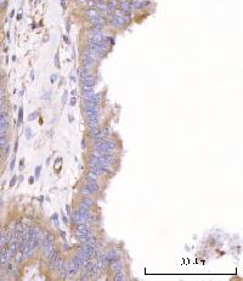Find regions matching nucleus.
Listing matches in <instances>:
<instances>
[{
    "label": "nucleus",
    "instance_id": "nucleus-32",
    "mask_svg": "<svg viewBox=\"0 0 243 281\" xmlns=\"http://www.w3.org/2000/svg\"><path fill=\"white\" fill-rule=\"evenodd\" d=\"M67 99H68V91H65V94H63V96H62V100H61V102H62V105L65 106L66 105V102H67Z\"/></svg>",
    "mask_w": 243,
    "mask_h": 281
},
{
    "label": "nucleus",
    "instance_id": "nucleus-45",
    "mask_svg": "<svg viewBox=\"0 0 243 281\" xmlns=\"http://www.w3.org/2000/svg\"><path fill=\"white\" fill-rule=\"evenodd\" d=\"M71 80H73V82H77V77H76V76H74L73 73L71 74Z\"/></svg>",
    "mask_w": 243,
    "mask_h": 281
},
{
    "label": "nucleus",
    "instance_id": "nucleus-2",
    "mask_svg": "<svg viewBox=\"0 0 243 281\" xmlns=\"http://www.w3.org/2000/svg\"><path fill=\"white\" fill-rule=\"evenodd\" d=\"M150 1L147 0H131V6L134 10H144L147 6H150Z\"/></svg>",
    "mask_w": 243,
    "mask_h": 281
},
{
    "label": "nucleus",
    "instance_id": "nucleus-52",
    "mask_svg": "<svg viewBox=\"0 0 243 281\" xmlns=\"http://www.w3.org/2000/svg\"><path fill=\"white\" fill-rule=\"evenodd\" d=\"M31 77H32V80H34V71H32V72H31Z\"/></svg>",
    "mask_w": 243,
    "mask_h": 281
},
{
    "label": "nucleus",
    "instance_id": "nucleus-41",
    "mask_svg": "<svg viewBox=\"0 0 243 281\" xmlns=\"http://www.w3.org/2000/svg\"><path fill=\"white\" fill-rule=\"evenodd\" d=\"M62 39L65 40V43H66V44H69V39H68V37H67V35H62Z\"/></svg>",
    "mask_w": 243,
    "mask_h": 281
},
{
    "label": "nucleus",
    "instance_id": "nucleus-46",
    "mask_svg": "<svg viewBox=\"0 0 243 281\" xmlns=\"http://www.w3.org/2000/svg\"><path fill=\"white\" fill-rule=\"evenodd\" d=\"M43 42H44V43H47V42H49V35H47V34L45 35V38H43Z\"/></svg>",
    "mask_w": 243,
    "mask_h": 281
},
{
    "label": "nucleus",
    "instance_id": "nucleus-49",
    "mask_svg": "<svg viewBox=\"0 0 243 281\" xmlns=\"http://www.w3.org/2000/svg\"><path fill=\"white\" fill-rule=\"evenodd\" d=\"M13 166H15V159H12V162H11V166H10V169H13Z\"/></svg>",
    "mask_w": 243,
    "mask_h": 281
},
{
    "label": "nucleus",
    "instance_id": "nucleus-17",
    "mask_svg": "<svg viewBox=\"0 0 243 281\" xmlns=\"http://www.w3.org/2000/svg\"><path fill=\"white\" fill-rule=\"evenodd\" d=\"M111 133H112V130H111L110 125H106V127H103V128L101 129V136H103V138H107V139H108V136L111 135Z\"/></svg>",
    "mask_w": 243,
    "mask_h": 281
},
{
    "label": "nucleus",
    "instance_id": "nucleus-34",
    "mask_svg": "<svg viewBox=\"0 0 243 281\" xmlns=\"http://www.w3.org/2000/svg\"><path fill=\"white\" fill-rule=\"evenodd\" d=\"M57 77H58V76H57V74H51V77H50V82H51V83H55V82H57Z\"/></svg>",
    "mask_w": 243,
    "mask_h": 281
},
{
    "label": "nucleus",
    "instance_id": "nucleus-20",
    "mask_svg": "<svg viewBox=\"0 0 243 281\" xmlns=\"http://www.w3.org/2000/svg\"><path fill=\"white\" fill-rule=\"evenodd\" d=\"M92 94H94V90H90V91H84V93H83V100H84V101H90V99H91Z\"/></svg>",
    "mask_w": 243,
    "mask_h": 281
},
{
    "label": "nucleus",
    "instance_id": "nucleus-4",
    "mask_svg": "<svg viewBox=\"0 0 243 281\" xmlns=\"http://www.w3.org/2000/svg\"><path fill=\"white\" fill-rule=\"evenodd\" d=\"M87 189H89L91 193L94 195V193H96V192L99 191V185H97V181H94V180H89L87 179L85 180V185H84Z\"/></svg>",
    "mask_w": 243,
    "mask_h": 281
},
{
    "label": "nucleus",
    "instance_id": "nucleus-5",
    "mask_svg": "<svg viewBox=\"0 0 243 281\" xmlns=\"http://www.w3.org/2000/svg\"><path fill=\"white\" fill-rule=\"evenodd\" d=\"M42 245H43V254H44L45 257H49L50 256V253L52 252V249H54V243H51V242H46V241H42Z\"/></svg>",
    "mask_w": 243,
    "mask_h": 281
},
{
    "label": "nucleus",
    "instance_id": "nucleus-29",
    "mask_svg": "<svg viewBox=\"0 0 243 281\" xmlns=\"http://www.w3.org/2000/svg\"><path fill=\"white\" fill-rule=\"evenodd\" d=\"M51 220L54 222V224H55L56 226H58V214H57V213H54V215L51 217Z\"/></svg>",
    "mask_w": 243,
    "mask_h": 281
},
{
    "label": "nucleus",
    "instance_id": "nucleus-1",
    "mask_svg": "<svg viewBox=\"0 0 243 281\" xmlns=\"http://www.w3.org/2000/svg\"><path fill=\"white\" fill-rule=\"evenodd\" d=\"M118 8H119V10H121L125 16H129V17H130V15H131V12H133L131 1H129V0H119V1H118Z\"/></svg>",
    "mask_w": 243,
    "mask_h": 281
},
{
    "label": "nucleus",
    "instance_id": "nucleus-55",
    "mask_svg": "<svg viewBox=\"0 0 243 281\" xmlns=\"http://www.w3.org/2000/svg\"><path fill=\"white\" fill-rule=\"evenodd\" d=\"M49 163H50V158L46 159V166H49Z\"/></svg>",
    "mask_w": 243,
    "mask_h": 281
},
{
    "label": "nucleus",
    "instance_id": "nucleus-39",
    "mask_svg": "<svg viewBox=\"0 0 243 281\" xmlns=\"http://www.w3.org/2000/svg\"><path fill=\"white\" fill-rule=\"evenodd\" d=\"M66 211H67V214L72 215V211H71V206H69V204H67L66 206Z\"/></svg>",
    "mask_w": 243,
    "mask_h": 281
},
{
    "label": "nucleus",
    "instance_id": "nucleus-16",
    "mask_svg": "<svg viewBox=\"0 0 243 281\" xmlns=\"http://www.w3.org/2000/svg\"><path fill=\"white\" fill-rule=\"evenodd\" d=\"M87 124H88L89 129L96 128V127H100V119L99 118H96V119H89V121H87Z\"/></svg>",
    "mask_w": 243,
    "mask_h": 281
},
{
    "label": "nucleus",
    "instance_id": "nucleus-14",
    "mask_svg": "<svg viewBox=\"0 0 243 281\" xmlns=\"http://www.w3.org/2000/svg\"><path fill=\"white\" fill-rule=\"evenodd\" d=\"M84 116L87 118V121L89 119H96L100 117V112H88V111H84Z\"/></svg>",
    "mask_w": 243,
    "mask_h": 281
},
{
    "label": "nucleus",
    "instance_id": "nucleus-50",
    "mask_svg": "<svg viewBox=\"0 0 243 281\" xmlns=\"http://www.w3.org/2000/svg\"><path fill=\"white\" fill-rule=\"evenodd\" d=\"M28 181H29V184H33V181H34V177H31V178H29V180H28Z\"/></svg>",
    "mask_w": 243,
    "mask_h": 281
},
{
    "label": "nucleus",
    "instance_id": "nucleus-21",
    "mask_svg": "<svg viewBox=\"0 0 243 281\" xmlns=\"http://www.w3.org/2000/svg\"><path fill=\"white\" fill-rule=\"evenodd\" d=\"M82 195H83V197H91L92 196L91 191L89 189H87L85 186H83V189H82Z\"/></svg>",
    "mask_w": 243,
    "mask_h": 281
},
{
    "label": "nucleus",
    "instance_id": "nucleus-25",
    "mask_svg": "<svg viewBox=\"0 0 243 281\" xmlns=\"http://www.w3.org/2000/svg\"><path fill=\"white\" fill-rule=\"evenodd\" d=\"M23 123V108L22 107H20V110H18V125H21Z\"/></svg>",
    "mask_w": 243,
    "mask_h": 281
},
{
    "label": "nucleus",
    "instance_id": "nucleus-53",
    "mask_svg": "<svg viewBox=\"0 0 243 281\" xmlns=\"http://www.w3.org/2000/svg\"><path fill=\"white\" fill-rule=\"evenodd\" d=\"M76 95H77V91H76V90H73V91H72V96H76Z\"/></svg>",
    "mask_w": 243,
    "mask_h": 281
},
{
    "label": "nucleus",
    "instance_id": "nucleus-31",
    "mask_svg": "<svg viewBox=\"0 0 243 281\" xmlns=\"http://www.w3.org/2000/svg\"><path fill=\"white\" fill-rule=\"evenodd\" d=\"M82 90H83V93L84 91H90V90H94V87H89V85H85V84H82Z\"/></svg>",
    "mask_w": 243,
    "mask_h": 281
},
{
    "label": "nucleus",
    "instance_id": "nucleus-37",
    "mask_svg": "<svg viewBox=\"0 0 243 281\" xmlns=\"http://www.w3.org/2000/svg\"><path fill=\"white\" fill-rule=\"evenodd\" d=\"M58 233H60V236L62 237L63 240H66V233L63 230H58Z\"/></svg>",
    "mask_w": 243,
    "mask_h": 281
},
{
    "label": "nucleus",
    "instance_id": "nucleus-44",
    "mask_svg": "<svg viewBox=\"0 0 243 281\" xmlns=\"http://www.w3.org/2000/svg\"><path fill=\"white\" fill-rule=\"evenodd\" d=\"M82 147H83V148H85V147H87V141H85V139H83V140H82Z\"/></svg>",
    "mask_w": 243,
    "mask_h": 281
},
{
    "label": "nucleus",
    "instance_id": "nucleus-10",
    "mask_svg": "<svg viewBox=\"0 0 243 281\" xmlns=\"http://www.w3.org/2000/svg\"><path fill=\"white\" fill-rule=\"evenodd\" d=\"M50 263V268L52 270H57L58 268H60V265L62 264V259H61V257L58 256L56 259H54L52 262H49Z\"/></svg>",
    "mask_w": 243,
    "mask_h": 281
},
{
    "label": "nucleus",
    "instance_id": "nucleus-30",
    "mask_svg": "<svg viewBox=\"0 0 243 281\" xmlns=\"http://www.w3.org/2000/svg\"><path fill=\"white\" fill-rule=\"evenodd\" d=\"M26 138H27L28 140L32 138V130H31V128H29V127H27V128H26Z\"/></svg>",
    "mask_w": 243,
    "mask_h": 281
},
{
    "label": "nucleus",
    "instance_id": "nucleus-11",
    "mask_svg": "<svg viewBox=\"0 0 243 281\" xmlns=\"http://www.w3.org/2000/svg\"><path fill=\"white\" fill-rule=\"evenodd\" d=\"M67 275H68V273H67V268H66V264H61L60 265V268H58V276H60V279H66Z\"/></svg>",
    "mask_w": 243,
    "mask_h": 281
},
{
    "label": "nucleus",
    "instance_id": "nucleus-7",
    "mask_svg": "<svg viewBox=\"0 0 243 281\" xmlns=\"http://www.w3.org/2000/svg\"><path fill=\"white\" fill-rule=\"evenodd\" d=\"M89 21H90V23H91L94 27H97V28H102L103 24H105V18L101 17V16H97V17H95V18H91V20H89Z\"/></svg>",
    "mask_w": 243,
    "mask_h": 281
},
{
    "label": "nucleus",
    "instance_id": "nucleus-28",
    "mask_svg": "<svg viewBox=\"0 0 243 281\" xmlns=\"http://www.w3.org/2000/svg\"><path fill=\"white\" fill-rule=\"evenodd\" d=\"M40 170H42V166H38L35 168V172H34V179H38L40 177Z\"/></svg>",
    "mask_w": 243,
    "mask_h": 281
},
{
    "label": "nucleus",
    "instance_id": "nucleus-23",
    "mask_svg": "<svg viewBox=\"0 0 243 281\" xmlns=\"http://www.w3.org/2000/svg\"><path fill=\"white\" fill-rule=\"evenodd\" d=\"M114 280L116 281L125 280V278H124V275H123V273H121V271H119V273H116V274H114Z\"/></svg>",
    "mask_w": 243,
    "mask_h": 281
},
{
    "label": "nucleus",
    "instance_id": "nucleus-47",
    "mask_svg": "<svg viewBox=\"0 0 243 281\" xmlns=\"http://www.w3.org/2000/svg\"><path fill=\"white\" fill-rule=\"evenodd\" d=\"M61 5H62V8L65 9V8H66V0H61Z\"/></svg>",
    "mask_w": 243,
    "mask_h": 281
},
{
    "label": "nucleus",
    "instance_id": "nucleus-26",
    "mask_svg": "<svg viewBox=\"0 0 243 281\" xmlns=\"http://www.w3.org/2000/svg\"><path fill=\"white\" fill-rule=\"evenodd\" d=\"M40 116V113L38 112V111H35L34 113H31L29 116H28V121H33V119H35V118H38Z\"/></svg>",
    "mask_w": 243,
    "mask_h": 281
},
{
    "label": "nucleus",
    "instance_id": "nucleus-56",
    "mask_svg": "<svg viewBox=\"0 0 243 281\" xmlns=\"http://www.w3.org/2000/svg\"><path fill=\"white\" fill-rule=\"evenodd\" d=\"M78 1H79V3H83V1H85V0H78Z\"/></svg>",
    "mask_w": 243,
    "mask_h": 281
},
{
    "label": "nucleus",
    "instance_id": "nucleus-40",
    "mask_svg": "<svg viewBox=\"0 0 243 281\" xmlns=\"http://www.w3.org/2000/svg\"><path fill=\"white\" fill-rule=\"evenodd\" d=\"M62 222H63L65 224H68V218H67L65 214H62Z\"/></svg>",
    "mask_w": 243,
    "mask_h": 281
},
{
    "label": "nucleus",
    "instance_id": "nucleus-35",
    "mask_svg": "<svg viewBox=\"0 0 243 281\" xmlns=\"http://www.w3.org/2000/svg\"><path fill=\"white\" fill-rule=\"evenodd\" d=\"M77 105V98L76 96H73L72 99H71V106L73 107V106H76Z\"/></svg>",
    "mask_w": 243,
    "mask_h": 281
},
{
    "label": "nucleus",
    "instance_id": "nucleus-3",
    "mask_svg": "<svg viewBox=\"0 0 243 281\" xmlns=\"http://www.w3.org/2000/svg\"><path fill=\"white\" fill-rule=\"evenodd\" d=\"M83 107H84V111H88V112H100L99 103L84 101V103H83Z\"/></svg>",
    "mask_w": 243,
    "mask_h": 281
},
{
    "label": "nucleus",
    "instance_id": "nucleus-13",
    "mask_svg": "<svg viewBox=\"0 0 243 281\" xmlns=\"http://www.w3.org/2000/svg\"><path fill=\"white\" fill-rule=\"evenodd\" d=\"M72 222H73L76 225L79 224V223H82V215H80V213H79L78 209L76 211V212L72 213Z\"/></svg>",
    "mask_w": 243,
    "mask_h": 281
},
{
    "label": "nucleus",
    "instance_id": "nucleus-38",
    "mask_svg": "<svg viewBox=\"0 0 243 281\" xmlns=\"http://www.w3.org/2000/svg\"><path fill=\"white\" fill-rule=\"evenodd\" d=\"M66 28H67V32L71 31V21H69V18L67 20V22H66Z\"/></svg>",
    "mask_w": 243,
    "mask_h": 281
},
{
    "label": "nucleus",
    "instance_id": "nucleus-24",
    "mask_svg": "<svg viewBox=\"0 0 243 281\" xmlns=\"http://www.w3.org/2000/svg\"><path fill=\"white\" fill-rule=\"evenodd\" d=\"M83 202L85 203L87 206H89V207H91L92 204H95V202H94V201H92V200H91L90 197H83Z\"/></svg>",
    "mask_w": 243,
    "mask_h": 281
},
{
    "label": "nucleus",
    "instance_id": "nucleus-27",
    "mask_svg": "<svg viewBox=\"0 0 243 281\" xmlns=\"http://www.w3.org/2000/svg\"><path fill=\"white\" fill-rule=\"evenodd\" d=\"M55 67L56 68L61 67V65H60V54H58V51L56 53V55H55Z\"/></svg>",
    "mask_w": 243,
    "mask_h": 281
},
{
    "label": "nucleus",
    "instance_id": "nucleus-54",
    "mask_svg": "<svg viewBox=\"0 0 243 281\" xmlns=\"http://www.w3.org/2000/svg\"><path fill=\"white\" fill-rule=\"evenodd\" d=\"M21 18H22V15H21V13H20V15H17V20H21Z\"/></svg>",
    "mask_w": 243,
    "mask_h": 281
},
{
    "label": "nucleus",
    "instance_id": "nucleus-43",
    "mask_svg": "<svg viewBox=\"0 0 243 281\" xmlns=\"http://www.w3.org/2000/svg\"><path fill=\"white\" fill-rule=\"evenodd\" d=\"M23 166H24V159H21V161H20V169H21V170L23 169Z\"/></svg>",
    "mask_w": 243,
    "mask_h": 281
},
{
    "label": "nucleus",
    "instance_id": "nucleus-42",
    "mask_svg": "<svg viewBox=\"0 0 243 281\" xmlns=\"http://www.w3.org/2000/svg\"><path fill=\"white\" fill-rule=\"evenodd\" d=\"M62 247H65V249H68V248H69V246H68V245H67L66 240H63V243H62Z\"/></svg>",
    "mask_w": 243,
    "mask_h": 281
},
{
    "label": "nucleus",
    "instance_id": "nucleus-36",
    "mask_svg": "<svg viewBox=\"0 0 243 281\" xmlns=\"http://www.w3.org/2000/svg\"><path fill=\"white\" fill-rule=\"evenodd\" d=\"M16 181H17V177L15 175V177H12L11 181H10V186H13V185L16 184Z\"/></svg>",
    "mask_w": 243,
    "mask_h": 281
},
{
    "label": "nucleus",
    "instance_id": "nucleus-15",
    "mask_svg": "<svg viewBox=\"0 0 243 281\" xmlns=\"http://www.w3.org/2000/svg\"><path fill=\"white\" fill-rule=\"evenodd\" d=\"M78 211H79L80 213H89V214H90V207H89V206H87L85 203L82 201V202H80V204L78 206Z\"/></svg>",
    "mask_w": 243,
    "mask_h": 281
},
{
    "label": "nucleus",
    "instance_id": "nucleus-19",
    "mask_svg": "<svg viewBox=\"0 0 243 281\" xmlns=\"http://www.w3.org/2000/svg\"><path fill=\"white\" fill-rule=\"evenodd\" d=\"M78 72H79V77L80 78H84V77H87L88 74H90L91 72H90V69H88V68H85V67H82L78 69Z\"/></svg>",
    "mask_w": 243,
    "mask_h": 281
},
{
    "label": "nucleus",
    "instance_id": "nucleus-51",
    "mask_svg": "<svg viewBox=\"0 0 243 281\" xmlns=\"http://www.w3.org/2000/svg\"><path fill=\"white\" fill-rule=\"evenodd\" d=\"M4 4H6V0H0V6L4 5Z\"/></svg>",
    "mask_w": 243,
    "mask_h": 281
},
{
    "label": "nucleus",
    "instance_id": "nucleus-12",
    "mask_svg": "<svg viewBox=\"0 0 243 281\" xmlns=\"http://www.w3.org/2000/svg\"><path fill=\"white\" fill-rule=\"evenodd\" d=\"M85 15H87V17H88L89 20H91V18H95V17L100 16L99 10H97V9H89V10H87Z\"/></svg>",
    "mask_w": 243,
    "mask_h": 281
},
{
    "label": "nucleus",
    "instance_id": "nucleus-9",
    "mask_svg": "<svg viewBox=\"0 0 243 281\" xmlns=\"http://www.w3.org/2000/svg\"><path fill=\"white\" fill-rule=\"evenodd\" d=\"M89 130H90V132H89V134H90L91 140H92V139H96V138H99V136H101V128H100V127L91 128V129H89Z\"/></svg>",
    "mask_w": 243,
    "mask_h": 281
},
{
    "label": "nucleus",
    "instance_id": "nucleus-22",
    "mask_svg": "<svg viewBox=\"0 0 243 281\" xmlns=\"http://www.w3.org/2000/svg\"><path fill=\"white\" fill-rule=\"evenodd\" d=\"M97 178H99V177H97V175H96L95 173H92V172H90V170H89L88 175H87V179L94 180V181H97Z\"/></svg>",
    "mask_w": 243,
    "mask_h": 281
},
{
    "label": "nucleus",
    "instance_id": "nucleus-6",
    "mask_svg": "<svg viewBox=\"0 0 243 281\" xmlns=\"http://www.w3.org/2000/svg\"><path fill=\"white\" fill-rule=\"evenodd\" d=\"M110 267H111V269H112V271L116 274V273L121 271V269H123V263H121L119 259H116V260H112V262H111Z\"/></svg>",
    "mask_w": 243,
    "mask_h": 281
},
{
    "label": "nucleus",
    "instance_id": "nucleus-33",
    "mask_svg": "<svg viewBox=\"0 0 243 281\" xmlns=\"http://www.w3.org/2000/svg\"><path fill=\"white\" fill-rule=\"evenodd\" d=\"M50 95H51V91H46L44 95L42 96V100H49L50 99Z\"/></svg>",
    "mask_w": 243,
    "mask_h": 281
},
{
    "label": "nucleus",
    "instance_id": "nucleus-8",
    "mask_svg": "<svg viewBox=\"0 0 243 281\" xmlns=\"http://www.w3.org/2000/svg\"><path fill=\"white\" fill-rule=\"evenodd\" d=\"M105 258L108 259L110 262H112V260L119 259V254H118V252H117V251H114V249H111V251H107V252H105Z\"/></svg>",
    "mask_w": 243,
    "mask_h": 281
},
{
    "label": "nucleus",
    "instance_id": "nucleus-18",
    "mask_svg": "<svg viewBox=\"0 0 243 281\" xmlns=\"http://www.w3.org/2000/svg\"><path fill=\"white\" fill-rule=\"evenodd\" d=\"M96 9L100 10V11H106L107 9V3L102 1V0H97L96 1Z\"/></svg>",
    "mask_w": 243,
    "mask_h": 281
},
{
    "label": "nucleus",
    "instance_id": "nucleus-48",
    "mask_svg": "<svg viewBox=\"0 0 243 281\" xmlns=\"http://www.w3.org/2000/svg\"><path fill=\"white\" fill-rule=\"evenodd\" d=\"M17 146H18V140H16V144H15V153H16V151H17Z\"/></svg>",
    "mask_w": 243,
    "mask_h": 281
}]
</instances>
